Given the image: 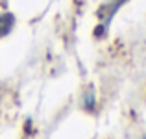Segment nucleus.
Masks as SVG:
<instances>
[{"label":"nucleus","instance_id":"1","mask_svg":"<svg viewBox=\"0 0 146 139\" xmlns=\"http://www.w3.org/2000/svg\"><path fill=\"white\" fill-rule=\"evenodd\" d=\"M13 24H15L13 13H2L0 15V37H6L13 30Z\"/></svg>","mask_w":146,"mask_h":139},{"label":"nucleus","instance_id":"2","mask_svg":"<svg viewBox=\"0 0 146 139\" xmlns=\"http://www.w3.org/2000/svg\"><path fill=\"white\" fill-rule=\"evenodd\" d=\"M83 106L87 108V110H93L94 108V91L89 87V91H87V95H83Z\"/></svg>","mask_w":146,"mask_h":139},{"label":"nucleus","instance_id":"3","mask_svg":"<svg viewBox=\"0 0 146 139\" xmlns=\"http://www.w3.org/2000/svg\"><path fill=\"white\" fill-rule=\"evenodd\" d=\"M143 139H146V136H144V137H143Z\"/></svg>","mask_w":146,"mask_h":139}]
</instances>
